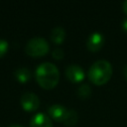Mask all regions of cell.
Segmentation results:
<instances>
[{
	"instance_id": "6da1fadb",
	"label": "cell",
	"mask_w": 127,
	"mask_h": 127,
	"mask_svg": "<svg viewBox=\"0 0 127 127\" xmlns=\"http://www.w3.org/2000/svg\"><path fill=\"white\" fill-rule=\"evenodd\" d=\"M36 80L41 87L52 89L59 83L60 71L54 64L49 62L42 63L36 69Z\"/></svg>"
},
{
	"instance_id": "7a4b0ae2",
	"label": "cell",
	"mask_w": 127,
	"mask_h": 127,
	"mask_svg": "<svg viewBox=\"0 0 127 127\" xmlns=\"http://www.w3.org/2000/svg\"><path fill=\"white\" fill-rule=\"evenodd\" d=\"M88 79L96 84L102 85L106 83L112 75V65L106 60H99L94 62L88 69Z\"/></svg>"
},
{
	"instance_id": "3957f363",
	"label": "cell",
	"mask_w": 127,
	"mask_h": 127,
	"mask_svg": "<svg viewBox=\"0 0 127 127\" xmlns=\"http://www.w3.org/2000/svg\"><path fill=\"white\" fill-rule=\"evenodd\" d=\"M50 51V45L46 39L41 37H35L30 39L26 46L25 52L28 56L32 58H41L48 54Z\"/></svg>"
},
{
	"instance_id": "277c9868",
	"label": "cell",
	"mask_w": 127,
	"mask_h": 127,
	"mask_svg": "<svg viewBox=\"0 0 127 127\" xmlns=\"http://www.w3.org/2000/svg\"><path fill=\"white\" fill-rule=\"evenodd\" d=\"M21 106L26 111H35L40 106V98L34 92H24L20 98Z\"/></svg>"
},
{
	"instance_id": "5b68a950",
	"label": "cell",
	"mask_w": 127,
	"mask_h": 127,
	"mask_svg": "<svg viewBox=\"0 0 127 127\" xmlns=\"http://www.w3.org/2000/svg\"><path fill=\"white\" fill-rule=\"evenodd\" d=\"M104 42V36L99 32H94L89 35L86 42V47L90 52H98L103 47Z\"/></svg>"
},
{
	"instance_id": "8992f818",
	"label": "cell",
	"mask_w": 127,
	"mask_h": 127,
	"mask_svg": "<svg viewBox=\"0 0 127 127\" xmlns=\"http://www.w3.org/2000/svg\"><path fill=\"white\" fill-rule=\"evenodd\" d=\"M65 76L71 82H79L84 78V71L79 65L70 64L65 69Z\"/></svg>"
},
{
	"instance_id": "52a82bcc",
	"label": "cell",
	"mask_w": 127,
	"mask_h": 127,
	"mask_svg": "<svg viewBox=\"0 0 127 127\" xmlns=\"http://www.w3.org/2000/svg\"><path fill=\"white\" fill-rule=\"evenodd\" d=\"M30 127H53V122L50 116L45 113H37L35 114L31 121Z\"/></svg>"
},
{
	"instance_id": "ba28073f",
	"label": "cell",
	"mask_w": 127,
	"mask_h": 127,
	"mask_svg": "<svg viewBox=\"0 0 127 127\" xmlns=\"http://www.w3.org/2000/svg\"><path fill=\"white\" fill-rule=\"evenodd\" d=\"M67 110L68 109H66L64 106H63L61 104H53L48 108L50 117L56 121H61V122H63L64 120Z\"/></svg>"
},
{
	"instance_id": "9c48e42d",
	"label": "cell",
	"mask_w": 127,
	"mask_h": 127,
	"mask_svg": "<svg viewBox=\"0 0 127 127\" xmlns=\"http://www.w3.org/2000/svg\"><path fill=\"white\" fill-rule=\"evenodd\" d=\"M66 33L63 27H56L51 32V40L55 44H62L65 39Z\"/></svg>"
},
{
	"instance_id": "30bf717a",
	"label": "cell",
	"mask_w": 127,
	"mask_h": 127,
	"mask_svg": "<svg viewBox=\"0 0 127 127\" xmlns=\"http://www.w3.org/2000/svg\"><path fill=\"white\" fill-rule=\"evenodd\" d=\"M15 77L20 82H27L31 79V70L27 67H19L14 72Z\"/></svg>"
},
{
	"instance_id": "8fae6325",
	"label": "cell",
	"mask_w": 127,
	"mask_h": 127,
	"mask_svg": "<svg viewBox=\"0 0 127 127\" xmlns=\"http://www.w3.org/2000/svg\"><path fill=\"white\" fill-rule=\"evenodd\" d=\"M77 119H78V115H77L76 111L73 110V109H68L67 113L65 115V118L63 121V123L64 125L68 126V127H71V126H73L77 122Z\"/></svg>"
},
{
	"instance_id": "7c38bea8",
	"label": "cell",
	"mask_w": 127,
	"mask_h": 127,
	"mask_svg": "<svg viewBox=\"0 0 127 127\" xmlns=\"http://www.w3.org/2000/svg\"><path fill=\"white\" fill-rule=\"evenodd\" d=\"M76 92H77V95L79 98L85 99V98L89 97V95L91 94V88L87 83H83L78 86Z\"/></svg>"
},
{
	"instance_id": "4fadbf2b",
	"label": "cell",
	"mask_w": 127,
	"mask_h": 127,
	"mask_svg": "<svg viewBox=\"0 0 127 127\" xmlns=\"http://www.w3.org/2000/svg\"><path fill=\"white\" fill-rule=\"evenodd\" d=\"M8 48H9L8 42L6 40H4V39H0V58L3 57L6 54Z\"/></svg>"
},
{
	"instance_id": "5bb4252c",
	"label": "cell",
	"mask_w": 127,
	"mask_h": 127,
	"mask_svg": "<svg viewBox=\"0 0 127 127\" xmlns=\"http://www.w3.org/2000/svg\"><path fill=\"white\" fill-rule=\"evenodd\" d=\"M52 56L56 60H62L64 58V51L61 48H56V49L53 50Z\"/></svg>"
},
{
	"instance_id": "9a60e30c",
	"label": "cell",
	"mask_w": 127,
	"mask_h": 127,
	"mask_svg": "<svg viewBox=\"0 0 127 127\" xmlns=\"http://www.w3.org/2000/svg\"><path fill=\"white\" fill-rule=\"evenodd\" d=\"M122 28L127 32V19H125V20L122 22Z\"/></svg>"
},
{
	"instance_id": "2e32d148",
	"label": "cell",
	"mask_w": 127,
	"mask_h": 127,
	"mask_svg": "<svg viewBox=\"0 0 127 127\" xmlns=\"http://www.w3.org/2000/svg\"><path fill=\"white\" fill-rule=\"evenodd\" d=\"M122 7H123V11H124V13L127 15V1L123 2V5H122Z\"/></svg>"
},
{
	"instance_id": "e0dca14e",
	"label": "cell",
	"mask_w": 127,
	"mask_h": 127,
	"mask_svg": "<svg viewBox=\"0 0 127 127\" xmlns=\"http://www.w3.org/2000/svg\"><path fill=\"white\" fill-rule=\"evenodd\" d=\"M123 73H124V75H125V77H126V79H127V64L124 66V68H123Z\"/></svg>"
},
{
	"instance_id": "ac0fdd59",
	"label": "cell",
	"mask_w": 127,
	"mask_h": 127,
	"mask_svg": "<svg viewBox=\"0 0 127 127\" xmlns=\"http://www.w3.org/2000/svg\"><path fill=\"white\" fill-rule=\"evenodd\" d=\"M9 127H24L22 125H19V124H13V125H10Z\"/></svg>"
},
{
	"instance_id": "d6986e66",
	"label": "cell",
	"mask_w": 127,
	"mask_h": 127,
	"mask_svg": "<svg viewBox=\"0 0 127 127\" xmlns=\"http://www.w3.org/2000/svg\"><path fill=\"white\" fill-rule=\"evenodd\" d=\"M0 127H2V126H1V125H0Z\"/></svg>"
}]
</instances>
